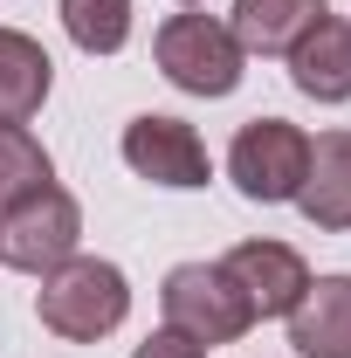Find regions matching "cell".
<instances>
[{"label": "cell", "mask_w": 351, "mask_h": 358, "mask_svg": "<svg viewBox=\"0 0 351 358\" xmlns=\"http://www.w3.org/2000/svg\"><path fill=\"white\" fill-rule=\"evenodd\" d=\"M220 268L241 282V296L255 303V324L262 317H289L296 310V296L310 289V262L289 248V241H234Z\"/></svg>", "instance_id": "cell-7"}, {"label": "cell", "mask_w": 351, "mask_h": 358, "mask_svg": "<svg viewBox=\"0 0 351 358\" xmlns=\"http://www.w3.org/2000/svg\"><path fill=\"white\" fill-rule=\"evenodd\" d=\"M179 7H193V0H179Z\"/></svg>", "instance_id": "cell-16"}, {"label": "cell", "mask_w": 351, "mask_h": 358, "mask_svg": "<svg viewBox=\"0 0 351 358\" xmlns=\"http://www.w3.org/2000/svg\"><path fill=\"white\" fill-rule=\"evenodd\" d=\"M55 186V159H48V145L28 124H0V214L14 207V200H28V193H42Z\"/></svg>", "instance_id": "cell-13"}, {"label": "cell", "mask_w": 351, "mask_h": 358, "mask_svg": "<svg viewBox=\"0 0 351 358\" xmlns=\"http://www.w3.org/2000/svg\"><path fill=\"white\" fill-rule=\"evenodd\" d=\"M303 166H310V138L296 131L289 117H248V124L234 131V145H227V179H234V193L255 200V207L296 200Z\"/></svg>", "instance_id": "cell-4"}, {"label": "cell", "mask_w": 351, "mask_h": 358, "mask_svg": "<svg viewBox=\"0 0 351 358\" xmlns=\"http://www.w3.org/2000/svg\"><path fill=\"white\" fill-rule=\"evenodd\" d=\"M55 14L83 55H117L131 42V0H62Z\"/></svg>", "instance_id": "cell-14"}, {"label": "cell", "mask_w": 351, "mask_h": 358, "mask_svg": "<svg viewBox=\"0 0 351 358\" xmlns=\"http://www.w3.org/2000/svg\"><path fill=\"white\" fill-rule=\"evenodd\" d=\"M296 207L317 234H345L351 227V124L310 138V166L296 186Z\"/></svg>", "instance_id": "cell-8"}, {"label": "cell", "mask_w": 351, "mask_h": 358, "mask_svg": "<svg viewBox=\"0 0 351 358\" xmlns=\"http://www.w3.org/2000/svg\"><path fill=\"white\" fill-rule=\"evenodd\" d=\"M131 358H207V345H193L186 331H173V324H159V331H152V338H145V345H138Z\"/></svg>", "instance_id": "cell-15"}, {"label": "cell", "mask_w": 351, "mask_h": 358, "mask_svg": "<svg viewBox=\"0 0 351 358\" xmlns=\"http://www.w3.org/2000/svg\"><path fill=\"white\" fill-rule=\"evenodd\" d=\"M159 310H166L173 331H186V338L207 345V352L255 331V303L241 296V282L220 262H179L173 275H166V289H159Z\"/></svg>", "instance_id": "cell-3"}, {"label": "cell", "mask_w": 351, "mask_h": 358, "mask_svg": "<svg viewBox=\"0 0 351 358\" xmlns=\"http://www.w3.org/2000/svg\"><path fill=\"white\" fill-rule=\"evenodd\" d=\"M296 358H351V275H310L289 310Z\"/></svg>", "instance_id": "cell-9"}, {"label": "cell", "mask_w": 351, "mask_h": 358, "mask_svg": "<svg viewBox=\"0 0 351 358\" xmlns=\"http://www.w3.org/2000/svg\"><path fill=\"white\" fill-rule=\"evenodd\" d=\"M76 248H83V207L62 186H42V193H28L0 214V262L21 268V275H48Z\"/></svg>", "instance_id": "cell-5"}, {"label": "cell", "mask_w": 351, "mask_h": 358, "mask_svg": "<svg viewBox=\"0 0 351 358\" xmlns=\"http://www.w3.org/2000/svg\"><path fill=\"white\" fill-rule=\"evenodd\" d=\"M282 62H289V83L303 90V96H317V103H351V21L324 14Z\"/></svg>", "instance_id": "cell-10"}, {"label": "cell", "mask_w": 351, "mask_h": 358, "mask_svg": "<svg viewBox=\"0 0 351 358\" xmlns=\"http://www.w3.org/2000/svg\"><path fill=\"white\" fill-rule=\"evenodd\" d=\"M35 317H42V331L69 338V345H96V338H110L131 317V282H124V268L103 262V255H69L62 268L42 275Z\"/></svg>", "instance_id": "cell-1"}, {"label": "cell", "mask_w": 351, "mask_h": 358, "mask_svg": "<svg viewBox=\"0 0 351 358\" xmlns=\"http://www.w3.org/2000/svg\"><path fill=\"white\" fill-rule=\"evenodd\" d=\"M55 90V62L35 35L0 28V124H28Z\"/></svg>", "instance_id": "cell-12"}, {"label": "cell", "mask_w": 351, "mask_h": 358, "mask_svg": "<svg viewBox=\"0 0 351 358\" xmlns=\"http://www.w3.org/2000/svg\"><path fill=\"white\" fill-rule=\"evenodd\" d=\"M124 166L152 186H173V193H193L214 179V159H207V138L193 131L186 117H166V110H145L124 124Z\"/></svg>", "instance_id": "cell-6"}, {"label": "cell", "mask_w": 351, "mask_h": 358, "mask_svg": "<svg viewBox=\"0 0 351 358\" xmlns=\"http://www.w3.org/2000/svg\"><path fill=\"white\" fill-rule=\"evenodd\" d=\"M324 14H331L324 0H234L227 28H234L241 55H289Z\"/></svg>", "instance_id": "cell-11"}, {"label": "cell", "mask_w": 351, "mask_h": 358, "mask_svg": "<svg viewBox=\"0 0 351 358\" xmlns=\"http://www.w3.org/2000/svg\"><path fill=\"white\" fill-rule=\"evenodd\" d=\"M152 55H159V76L186 96H234L248 55L234 42V28L214 21V14H173L159 35H152Z\"/></svg>", "instance_id": "cell-2"}]
</instances>
